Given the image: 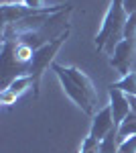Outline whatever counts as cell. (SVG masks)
Returning <instances> with one entry per match:
<instances>
[{
  "mask_svg": "<svg viewBox=\"0 0 136 153\" xmlns=\"http://www.w3.org/2000/svg\"><path fill=\"white\" fill-rule=\"evenodd\" d=\"M112 86H114V88H118V90H122L124 94L136 96V74H134V71H130L128 76H124V78L118 80V82H114Z\"/></svg>",
  "mask_w": 136,
  "mask_h": 153,
  "instance_id": "obj_11",
  "label": "cell"
},
{
  "mask_svg": "<svg viewBox=\"0 0 136 153\" xmlns=\"http://www.w3.org/2000/svg\"><path fill=\"white\" fill-rule=\"evenodd\" d=\"M136 37V14H130L124 27V39H134Z\"/></svg>",
  "mask_w": 136,
  "mask_h": 153,
  "instance_id": "obj_14",
  "label": "cell"
},
{
  "mask_svg": "<svg viewBox=\"0 0 136 153\" xmlns=\"http://www.w3.org/2000/svg\"><path fill=\"white\" fill-rule=\"evenodd\" d=\"M122 4H124V10L128 16L136 14V0H122Z\"/></svg>",
  "mask_w": 136,
  "mask_h": 153,
  "instance_id": "obj_18",
  "label": "cell"
},
{
  "mask_svg": "<svg viewBox=\"0 0 136 153\" xmlns=\"http://www.w3.org/2000/svg\"><path fill=\"white\" fill-rule=\"evenodd\" d=\"M126 21H128V14L124 10L122 0H110V6H108V12L104 16L102 29L96 35V49L98 51L106 49L108 53H112L114 47L124 39Z\"/></svg>",
  "mask_w": 136,
  "mask_h": 153,
  "instance_id": "obj_1",
  "label": "cell"
},
{
  "mask_svg": "<svg viewBox=\"0 0 136 153\" xmlns=\"http://www.w3.org/2000/svg\"><path fill=\"white\" fill-rule=\"evenodd\" d=\"M120 149V139H118V129H114L104 141H100V153H118Z\"/></svg>",
  "mask_w": 136,
  "mask_h": 153,
  "instance_id": "obj_12",
  "label": "cell"
},
{
  "mask_svg": "<svg viewBox=\"0 0 136 153\" xmlns=\"http://www.w3.org/2000/svg\"><path fill=\"white\" fill-rule=\"evenodd\" d=\"M21 4L33 8V10H43V8H47L45 4H43V0H21Z\"/></svg>",
  "mask_w": 136,
  "mask_h": 153,
  "instance_id": "obj_17",
  "label": "cell"
},
{
  "mask_svg": "<svg viewBox=\"0 0 136 153\" xmlns=\"http://www.w3.org/2000/svg\"><path fill=\"white\" fill-rule=\"evenodd\" d=\"M16 98H18V96L14 94V92H10V90H2V92H0V104L2 106H10V104L16 102Z\"/></svg>",
  "mask_w": 136,
  "mask_h": 153,
  "instance_id": "obj_16",
  "label": "cell"
},
{
  "mask_svg": "<svg viewBox=\"0 0 136 153\" xmlns=\"http://www.w3.org/2000/svg\"><path fill=\"white\" fill-rule=\"evenodd\" d=\"M29 74V65H23L14 55V41H2V90L21 76Z\"/></svg>",
  "mask_w": 136,
  "mask_h": 153,
  "instance_id": "obj_4",
  "label": "cell"
},
{
  "mask_svg": "<svg viewBox=\"0 0 136 153\" xmlns=\"http://www.w3.org/2000/svg\"><path fill=\"white\" fill-rule=\"evenodd\" d=\"M108 94H110V108H112V117H114V125H116V129L120 127V123L124 120L128 114H130V104H128V96L122 92V90H118V88H114L112 84L108 86Z\"/></svg>",
  "mask_w": 136,
  "mask_h": 153,
  "instance_id": "obj_7",
  "label": "cell"
},
{
  "mask_svg": "<svg viewBox=\"0 0 136 153\" xmlns=\"http://www.w3.org/2000/svg\"><path fill=\"white\" fill-rule=\"evenodd\" d=\"M114 129H116V125H114L112 108H110V104H108V106H104L102 110H98V112L93 114V118H91L90 137L98 139V141H104Z\"/></svg>",
  "mask_w": 136,
  "mask_h": 153,
  "instance_id": "obj_6",
  "label": "cell"
},
{
  "mask_svg": "<svg viewBox=\"0 0 136 153\" xmlns=\"http://www.w3.org/2000/svg\"><path fill=\"white\" fill-rule=\"evenodd\" d=\"M134 135H136V114L130 112V114L120 123V127H118V139H120V143H122L124 139L134 137Z\"/></svg>",
  "mask_w": 136,
  "mask_h": 153,
  "instance_id": "obj_9",
  "label": "cell"
},
{
  "mask_svg": "<svg viewBox=\"0 0 136 153\" xmlns=\"http://www.w3.org/2000/svg\"><path fill=\"white\" fill-rule=\"evenodd\" d=\"M110 65L118 70V74L124 78L130 74V68H132V61H134V55H136V37L134 39H122L114 51L110 53Z\"/></svg>",
  "mask_w": 136,
  "mask_h": 153,
  "instance_id": "obj_5",
  "label": "cell"
},
{
  "mask_svg": "<svg viewBox=\"0 0 136 153\" xmlns=\"http://www.w3.org/2000/svg\"><path fill=\"white\" fill-rule=\"evenodd\" d=\"M29 88H33V78L26 74V76H21V78H16V80H12V82L8 84V88H4V90H10V92H14L16 96H21L23 92H26Z\"/></svg>",
  "mask_w": 136,
  "mask_h": 153,
  "instance_id": "obj_10",
  "label": "cell"
},
{
  "mask_svg": "<svg viewBox=\"0 0 136 153\" xmlns=\"http://www.w3.org/2000/svg\"><path fill=\"white\" fill-rule=\"evenodd\" d=\"M79 153H100V141L87 135V137L83 139V143H81Z\"/></svg>",
  "mask_w": 136,
  "mask_h": 153,
  "instance_id": "obj_13",
  "label": "cell"
},
{
  "mask_svg": "<svg viewBox=\"0 0 136 153\" xmlns=\"http://www.w3.org/2000/svg\"><path fill=\"white\" fill-rule=\"evenodd\" d=\"M51 70L57 74V78H59V82H61V86H63L65 94H67L77 106H79V108L83 110V112H85V114L93 117L96 104H93L90 98H87V94L81 90L79 86H77V84H75V82H73V80H71V78L67 76V74H65V68H63V65H59V63H51Z\"/></svg>",
  "mask_w": 136,
  "mask_h": 153,
  "instance_id": "obj_3",
  "label": "cell"
},
{
  "mask_svg": "<svg viewBox=\"0 0 136 153\" xmlns=\"http://www.w3.org/2000/svg\"><path fill=\"white\" fill-rule=\"evenodd\" d=\"M65 74H67L69 78H71V80L87 94V98H90L93 104H98V92H96V88H93V82H91L83 71L77 70V68H65Z\"/></svg>",
  "mask_w": 136,
  "mask_h": 153,
  "instance_id": "obj_8",
  "label": "cell"
},
{
  "mask_svg": "<svg viewBox=\"0 0 136 153\" xmlns=\"http://www.w3.org/2000/svg\"><path fill=\"white\" fill-rule=\"evenodd\" d=\"M69 37V29L61 31L55 39H51L49 43H45L43 47H39L35 51L33 59H31V65H29V76L33 78V94L35 98H39V86H41V76L43 71L49 68V63H53V57L57 55V51L61 49V45L67 41Z\"/></svg>",
  "mask_w": 136,
  "mask_h": 153,
  "instance_id": "obj_2",
  "label": "cell"
},
{
  "mask_svg": "<svg viewBox=\"0 0 136 153\" xmlns=\"http://www.w3.org/2000/svg\"><path fill=\"white\" fill-rule=\"evenodd\" d=\"M118 153H136V135L134 137H128L120 143V149Z\"/></svg>",
  "mask_w": 136,
  "mask_h": 153,
  "instance_id": "obj_15",
  "label": "cell"
}]
</instances>
